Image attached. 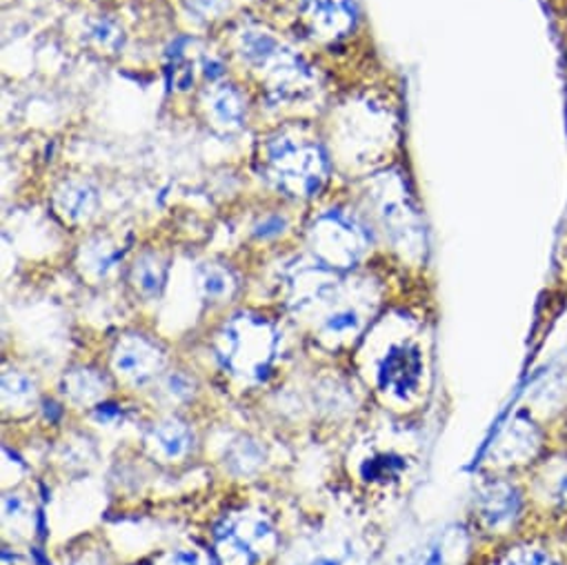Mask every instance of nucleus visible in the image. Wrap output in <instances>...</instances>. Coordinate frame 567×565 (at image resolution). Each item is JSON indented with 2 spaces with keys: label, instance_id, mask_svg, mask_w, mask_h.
Segmentation results:
<instances>
[{
  "label": "nucleus",
  "instance_id": "obj_4",
  "mask_svg": "<svg viewBox=\"0 0 567 565\" xmlns=\"http://www.w3.org/2000/svg\"><path fill=\"white\" fill-rule=\"evenodd\" d=\"M421 372H423V363H421L419 350L410 346H401L388 355L381 368V383L385 390L405 397L412 390H416L421 381Z\"/></svg>",
  "mask_w": 567,
  "mask_h": 565
},
{
  "label": "nucleus",
  "instance_id": "obj_21",
  "mask_svg": "<svg viewBox=\"0 0 567 565\" xmlns=\"http://www.w3.org/2000/svg\"><path fill=\"white\" fill-rule=\"evenodd\" d=\"M189 3H192L194 10H198V12H203V14H209V12H216V10H218L220 0H189Z\"/></svg>",
  "mask_w": 567,
  "mask_h": 565
},
{
  "label": "nucleus",
  "instance_id": "obj_19",
  "mask_svg": "<svg viewBox=\"0 0 567 565\" xmlns=\"http://www.w3.org/2000/svg\"><path fill=\"white\" fill-rule=\"evenodd\" d=\"M547 487H549L551 499H554L556 503H560V505L567 507V465L560 468V470H556V472L551 474V481H549Z\"/></svg>",
  "mask_w": 567,
  "mask_h": 565
},
{
  "label": "nucleus",
  "instance_id": "obj_13",
  "mask_svg": "<svg viewBox=\"0 0 567 565\" xmlns=\"http://www.w3.org/2000/svg\"><path fill=\"white\" fill-rule=\"evenodd\" d=\"M243 56L254 65H267L280 56V48L269 34L249 32L243 37Z\"/></svg>",
  "mask_w": 567,
  "mask_h": 565
},
{
  "label": "nucleus",
  "instance_id": "obj_6",
  "mask_svg": "<svg viewBox=\"0 0 567 565\" xmlns=\"http://www.w3.org/2000/svg\"><path fill=\"white\" fill-rule=\"evenodd\" d=\"M520 494L509 483H494L481 494V516L489 527H503L514 523L520 512Z\"/></svg>",
  "mask_w": 567,
  "mask_h": 565
},
{
  "label": "nucleus",
  "instance_id": "obj_8",
  "mask_svg": "<svg viewBox=\"0 0 567 565\" xmlns=\"http://www.w3.org/2000/svg\"><path fill=\"white\" fill-rule=\"evenodd\" d=\"M114 366L118 372H123L125 377H132L136 381H145L154 374V370L158 368V355L156 350L145 343L143 339H132L127 341L116 359H114Z\"/></svg>",
  "mask_w": 567,
  "mask_h": 565
},
{
  "label": "nucleus",
  "instance_id": "obj_5",
  "mask_svg": "<svg viewBox=\"0 0 567 565\" xmlns=\"http://www.w3.org/2000/svg\"><path fill=\"white\" fill-rule=\"evenodd\" d=\"M317 238V247L319 251L332 263V265H348L357 258L359 240H357V232L354 227H350L346 220L341 218H328L319 225V229L315 232Z\"/></svg>",
  "mask_w": 567,
  "mask_h": 565
},
{
  "label": "nucleus",
  "instance_id": "obj_1",
  "mask_svg": "<svg viewBox=\"0 0 567 565\" xmlns=\"http://www.w3.org/2000/svg\"><path fill=\"white\" fill-rule=\"evenodd\" d=\"M269 163L278 178H282V185L290 187L297 196L319 192L323 165L317 150L299 147L290 138H278L269 150Z\"/></svg>",
  "mask_w": 567,
  "mask_h": 565
},
{
  "label": "nucleus",
  "instance_id": "obj_16",
  "mask_svg": "<svg viewBox=\"0 0 567 565\" xmlns=\"http://www.w3.org/2000/svg\"><path fill=\"white\" fill-rule=\"evenodd\" d=\"M501 565H560V563L549 552L523 547V549L512 552Z\"/></svg>",
  "mask_w": 567,
  "mask_h": 565
},
{
  "label": "nucleus",
  "instance_id": "obj_9",
  "mask_svg": "<svg viewBox=\"0 0 567 565\" xmlns=\"http://www.w3.org/2000/svg\"><path fill=\"white\" fill-rule=\"evenodd\" d=\"M357 549L350 538H328L319 543L303 565H352Z\"/></svg>",
  "mask_w": 567,
  "mask_h": 565
},
{
  "label": "nucleus",
  "instance_id": "obj_12",
  "mask_svg": "<svg viewBox=\"0 0 567 565\" xmlns=\"http://www.w3.org/2000/svg\"><path fill=\"white\" fill-rule=\"evenodd\" d=\"M212 119L216 121V125L229 130V127H238L240 119H243V105L236 96L234 90H220L214 94L212 105H209Z\"/></svg>",
  "mask_w": 567,
  "mask_h": 565
},
{
  "label": "nucleus",
  "instance_id": "obj_2",
  "mask_svg": "<svg viewBox=\"0 0 567 565\" xmlns=\"http://www.w3.org/2000/svg\"><path fill=\"white\" fill-rule=\"evenodd\" d=\"M227 361L231 368L238 372L254 374L256 370L265 368L267 359L271 357V346H274V335L265 323H254V321H243L236 323L227 330Z\"/></svg>",
  "mask_w": 567,
  "mask_h": 565
},
{
  "label": "nucleus",
  "instance_id": "obj_11",
  "mask_svg": "<svg viewBox=\"0 0 567 565\" xmlns=\"http://www.w3.org/2000/svg\"><path fill=\"white\" fill-rule=\"evenodd\" d=\"M94 203H96V196L87 185H68L59 194L61 212L72 220H81L90 216L94 209Z\"/></svg>",
  "mask_w": 567,
  "mask_h": 565
},
{
  "label": "nucleus",
  "instance_id": "obj_20",
  "mask_svg": "<svg viewBox=\"0 0 567 565\" xmlns=\"http://www.w3.org/2000/svg\"><path fill=\"white\" fill-rule=\"evenodd\" d=\"M282 227H286V220L278 218V216H271L267 220H262L258 227H256V234L267 238V236H274V234H280Z\"/></svg>",
  "mask_w": 567,
  "mask_h": 565
},
{
  "label": "nucleus",
  "instance_id": "obj_10",
  "mask_svg": "<svg viewBox=\"0 0 567 565\" xmlns=\"http://www.w3.org/2000/svg\"><path fill=\"white\" fill-rule=\"evenodd\" d=\"M154 445L158 448V452L167 459H178L187 452L189 448V432L185 430V425L176 423V421H167L161 423L154 430Z\"/></svg>",
  "mask_w": 567,
  "mask_h": 565
},
{
  "label": "nucleus",
  "instance_id": "obj_14",
  "mask_svg": "<svg viewBox=\"0 0 567 565\" xmlns=\"http://www.w3.org/2000/svg\"><path fill=\"white\" fill-rule=\"evenodd\" d=\"M134 280H136V288L143 295H156L158 288H161V282H163L161 267L154 260H141V263H136Z\"/></svg>",
  "mask_w": 567,
  "mask_h": 565
},
{
  "label": "nucleus",
  "instance_id": "obj_18",
  "mask_svg": "<svg viewBox=\"0 0 567 565\" xmlns=\"http://www.w3.org/2000/svg\"><path fill=\"white\" fill-rule=\"evenodd\" d=\"M359 315L354 310H341L334 312L328 321H326V332L328 335H337V337H346L350 332H354L359 328Z\"/></svg>",
  "mask_w": 567,
  "mask_h": 565
},
{
  "label": "nucleus",
  "instance_id": "obj_15",
  "mask_svg": "<svg viewBox=\"0 0 567 565\" xmlns=\"http://www.w3.org/2000/svg\"><path fill=\"white\" fill-rule=\"evenodd\" d=\"M90 39L105 50H114L121 43V32L116 30V25L107 19H99L94 23H90Z\"/></svg>",
  "mask_w": 567,
  "mask_h": 565
},
{
  "label": "nucleus",
  "instance_id": "obj_7",
  "mask_svg": "<svg viewBox=\"0 0 567 565\" xmlns=\"http://www.w3.org/2000/svg\"><path fill=\"white\" fill-rule=\"evenodd\" d=\"M312 23L328 37L346 34L354 23L352 0H308Z\"/></svg>",
  "mask_w": 567,
  "mask_h": 565
},
{
  "label": "nucleus",
  "instance_id": "obj_17",
  "mask_svg": "<svg viewBox=\"0 0 567 565\" xmlns=\"http://www.w3.org/2000/svg\"><path fill=\"white\" fill-rule=\"evenodd\" d=\"M229 276L218 267H207L203 274V290L209 299H223L229 292Z\"/></svg>",
  "mask_w": 567,
  "mask_h": 565
},
{
  "label": "nucleus",
  "instance_id": "obj_3",
  "mask_svg": "<svg viewBox=\"0 0 567 565\" xmlns=\"http://www.w3.org/2000/svg\"><path fill=\"white\" fill-rule=\"evenodd\" d=\"M271 536L269 525L262 518H243L227 527V532H220V547L225 554H229V561L249 563L254 561L260 549L265 547V538Z\"/></svg>",
  "mask_w": 567,
  "mask_h": 565
}]
</instances>
